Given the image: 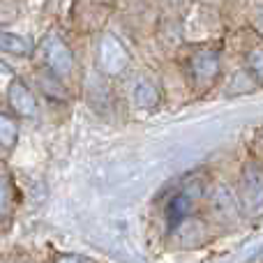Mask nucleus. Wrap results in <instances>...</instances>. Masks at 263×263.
Here are the masks:
<instances>
[{"instance_id": "nucleus-1", "label": "nucleus", "mask_w": 263, "mask_h": 263, "mask_svg": "<svg viewBox=\"0 0 263 263\" xmlns=\"http://www.w3.org/2000/svg\"><path fill=\"white\" fill-rule=\"evenodd\" d=\"M238 199H240V208L245 215H250V217L263 215V164H245L240 185H238Z\"/></svg>"}, {"instance_id": "nucleus-2", "label": "nucleus", "mask_w": 263, "mask_h": 263, "mask_svg": "<svg viewBox=\"0 0 263 263\" xmlns=\"http://www.w3.org/2000/svg\"><path fill=\"white\" fill-rule=\"evenodd\" d=\"M129 63H132L129 51L125 49V44L118 37L111 35V32L100 37V44H97V65H100V69L106 77H120L129 67Z\"/></svg>"}, {"instance_id": "nucleus-3", "label": "nucleus", "mask_w": 263, "mask_h": 263, "mask_svg": "<svg viewBox=\"0 0 263 263\" xmlns=\"http://www.w3.org/2000/svg\"><path fill=\"white\" fill-rule=\"evenodd\" d=\"M44 60H46V67H49L58 79L69 77L74 69L72 49H69L58 35H49L44 40Z\"/></svg>"}, {"instance_id": "nucleus-4", "label": "nucleus", "mask_w": 263, "mask_h": 263, "mask_svg": "<svg viewBox=\"0 0 263 263\" xmlns=\"http://www.w3.org/2000/svg\"><path fill=\"white\" fill-rule=\"evenodd\" d=\"M7 100L9 106L14 109V114H18L21 118H37L40 114V104H37L32 90L18 79H12L7 86Z\"/></svg>"}, {"instance_id": "nucleus-5", "label": "nucleus", "mask_w": 263, "mask_h": 263, "mask_svg": "<svg viewBox=\"0 0 263 263\" xmlns=\"http://www.w3.org/2000/svg\"><path fill=\"white\" fill-rule=\"evenodd\" d=\"M190 74L196 83H203V86L213 83L219 74V53L208 49L196 51L190 60Z\"/></svg>"}, {"instance_id": "nucleus-6", "label": "nucleus", "mask_w": 263, "mask_h": 263, "mask_svg": "<svg viewBox=\"0 0 263 263\" xmlns=\"http://www.w3.org/2000/svg\"><path fill=\"white\" fill-rule=\"evenodd\" d=\"M132 102H134L136 109L141 111H150L159 104V90L155 83L150 81H139L132 88Z\"/></svg>"}, {"instance_id": "nucleus-7", "label": "nucleus", "mask_w": 263, "mask_h": 263, "mask_svg": "<svg viewBox=\"0 0 263 263\" xmlns=\"http://www.w3.org/2000/svg\"><path fill=\"white\" fill-rule=\"evenodd\" d=\"M0 51L12 55H30L32 42L28 37L16 35V32H0Z\"/></svg>"}, {"instance_id": "nucleus-8", "label": "nucleus", "mask_w": 263, "mask_h": 263, "mask_svg": "<svg viewBox=\"0 0 263 263\" xmlns=\"http://www.w3.org/2000/svg\"><path fill=\"white\" fill-rule=\"evenodd\" d=\"M190 213V194H178L171 199V203L166 205V222L171 229H178L180 222Z\"/></svg>"}, {"instance_id": "nucleus-9", "label": "nucleus", "mask_w": 263, "mask_h": 263, "mask_svg": "<svg viewBox=\"0 0 263 263\" xmlns=\"http://www.w3.org/2000/svg\"><path fill=\"white\" fill-rule=\"evenodd\" d=\"M16 139H18V125L14 118L9 116L0 114V148L9 150L16 145Z\"/></svg>"}, {"instance_id": "nucleus-10", "label": "nucleus", "mask_w": 263, "mask_h": 263, "mask_svg": "<svg viewBox=\"0 0 263 263\" xmlns=\"http://www.w3.org/2000/svg\"><path fill=\"white\" fill-rule=\"evenodd\" d=\"M247 67H250V72L263 83V46L252 49L250 53H247Z\"/></svg>"}, {"instance_id": "nucleus-11", "label": "nucleus", "mask_w": 263, "mask_h": 263, "mask_svg": "<svg viewBox=\"0 0 263 263\" xmlns=\"http://www.w3.org/2000/svg\"><path fill=\"white\" fill-rule=\"evenodd\" d=\"M9 208H12V187L5 178H0V219L9 213Z\"/></svg>"}, {"instance_id": "nucleus-12", "label": "nucleus", "mask_w": 263, "mask_h": 263, "mask_svg": "<svg viewBox=\"0 0 263 263\" xmlns=\"http://www.w3.org/2000/svg\"><path fill=\"white\" fill-rule=\"evenodd\" d=\"M14 79V72L7 67V65L0 63V90H5V88L9 86V81Z\"/></svg>"}, {"instance_id": "nucleus-13", "label": "nucleus", "mask_w": 263, "mask_h": 263, "mask_svg": "<svg viewBox=\"0 0 263 263\" xmlns=\"http://www.w3.org/2000/svg\"><path fill=\"white\" fill-rule=\"evenodd\" d=\"M55 261H90L88 256H81V254H58L55 256Z\"/></svg>"}, {"instance_id": "nucleus-14", "label": "nucleus", "mask_w": 263, "mask_h": 263, "mask_svg": "<svg viewBox=\"0 0 263 263\" xmlns=\"http://www.w3.org/2000/svg\"><path fill=\"white\" fill-rule=\"evenodd\" d=\"M256 26H259V30L263 32V9H261L259 14H256Z\"/></svg>"}, {"instance_id": "nucleus-15", "label": "nucleus", "mask_w": 263, "mask_h": 263, "mask_svg": "<svg viewBox=\"0 0 263 263\" xmlns=\"http://www.w3.org/2000/svg\"><path fill=\"white\" fill-rule=\"evenodd\" d=\"M171 3H173V5H178V3H182V0H171Z\"/></svg>"}]
</instances>
